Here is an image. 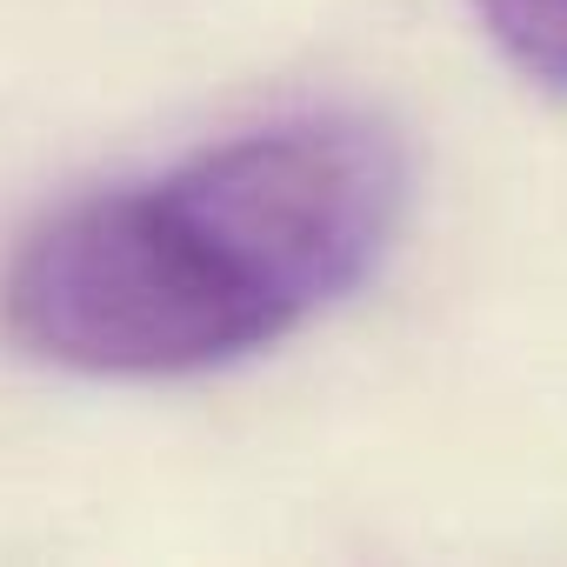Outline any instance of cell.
<instances>
[{
    "mask_svg": "<svg viewBox=\"0 0 567 567\" xmlns=\"http://www.w3.org/2000/svg\"><path fill=\"white\" fill-rule=\"evenodd\" d=\"M408 207V154L361 114H295L54 214L8 267V334L74 374L240 361L354 295Z\"/></svg>",
    "mask_w": 567,
    "mask_h": 567,
    "instance_id": "1",
    "label": "cell"
},
{
    "mask_svg": "<svg viewBox=\"0 0 567 567\" xmlns=\"http://www.w3.org/2000/svg\"><path fill=\"white\" fill-rule=\"evenodd\" d=\"M487 41L547 94H567V0H474Z\"/></svg>",
    "mask_w": 567,
    "mask_h": 567,
    "instance_id": "2",
    "label": "cell"
}]
</instances>
